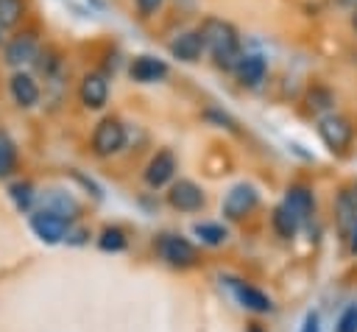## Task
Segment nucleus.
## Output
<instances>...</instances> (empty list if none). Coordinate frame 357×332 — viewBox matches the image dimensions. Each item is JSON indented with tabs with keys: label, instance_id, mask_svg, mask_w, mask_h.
<instances>
[{
	"label": "nucleus",
	"instance_id": "f257e3e1",
	"mask_svg": "<svg viewBox=\"0 0 357 332\" xmlns=\"http://www.w3.org/2000/svg\"><path fill=\"white\" fill-rule=\"evenodd\" d=\"M201 28V36H204V45H206V53L212 56L215 67L231 73L243 56V39H240V31L223 20V17H204V22L198 25Z\"/></svg>",
	"mask_w": 357,
	"mask_h": 332
},
{
	"label": "nucleus",
	"instance_id": "f03ea898",
	"mask_svg": "<svg viewBox=\"0 0 357 332\" xmlns=\"http://www.w3.org/2000/svg\"><path fill=\"white\" fill-rule=\"evenodd\" d=\"M318 137L329 151H346L351 145L354 137V126L349 123V117L337 114V112H326L318 120Z\"/></svg>",
	"mask_w": 357,
	"mask_h": 332
},
{
	"label": "nucleus",
	"instance_id": "7ed1b4c3",
	"mask_svg": "<svg viewBox=\"0 0 357 332\" xmlns=\"http://www.w3.org/2000/svg\"><path fill=\"white\" fill-rule=\"evenodd\" d=\"M126 145V126L117 117H103L92 131L95 156H112Z\"/></svg>",
	"mask_w": 357,
	"mask_h": 332
},
{
	"label": "nucleus",
	"instance_id": "20e7f679",
	"mask_svg": "<svg viewBox=\"0 0 357 332\" xmlns=\"http://www.w3.org/2000/svg\"><path fill=\"white\" fill-rule=\"evenodd\" d=\"M156 248H159L162 259L167 265H173V268H190L198 259L195 246L187 237H181V234H162L159 243H156Z\"/></svg>",
	"mask_w": 357,
	"mask_h": 332
},
{
	"label": "nucleus",
	"instance_id": "39448f33",
	"mask_svg": "<svg viewBox=\"0 0 357 332\" xmlns=\"http://www.w3.org/2000/svg\"><path fill=\"white\" fill-rule=\"evenodd\" d=\"M39 47H42V45H39L36 33L22 31V33H17V36H11V39L6 42V47H3V59H6V64H8V67L22 70L25 64H33V59H36Z\"/></svg>",
	"mask_w": 357,
	"mask_h": 332
},
{
	"label": "nucleus",
	"instance_id": "423d86ee",
	"mask_svg": "<svg viewBox=\"0 0 357 332\" xmlns=\"http://www.w3.org/2000/svg\"><path fill=\"white\" fill-rule=\"evenodd\" d=\"M257 204H259L257 187L243 181V184H234V187L226 193V198H223V215H226L229 220H240V218L251 215Z\"/></svg>",
	"mask_w": 357,
	"mask_h": 332
},
{
	"label": "nucleus",
	"instance_id": "0eeeda50",
	"mask_svg": "<svg viewBox=\"0 0 357 332\" xmlns=\"http://www.w3.org/2000/svg\"><path fill=\"white\" fill-rule=\"evenodd\" d=\"M170 56L184 61V64H195L201 61V56L206 53V45H204V36H201V28H187L181 33L173 36V42L167 45Z\"/></svg>",
	"mask_w": 357,
	"mask_h": 332
},
{
	"label": "nucleus",
	"instance_id": "6e6552de",
	"mask_svg": "<svg viewBox=\"0 0 357 332\" xmlns=\"http://www.w3.org/2000/svg\"><path fill=\"white\" fill-rule=\"evenodd\" d=\"M167 73H170V64H167L165 59L153 56V53H139V56H134L131 64H128V75H131V81H137V84H156V81H165Z\"/></svg>",
	"mask_w": 357,
	"mask_h": 332
},
{
	"label": "nucleus",
	"instance_id": "1a4fd4ad",
	"mask_svg": "<svg viewBox=\"0 0 357 332\" xmlns=\"http://www.w3.org/2000/svg\"><path fill=\"white\" fill-rule=\"evenodd\" d=\"M167 204L178 212H198L204 206V190L190 179H178V181L170 184Z\"/></svg>",
	"mask_w": 357,
	"mask_h": 332
},
{
	"label": "nucleus",
	"instance_id": "9d476101",
	"mask_svg": "<svg viewBox=\"0 0 357 332\" xmlns=\"http://www.w3.org/2000/svg\"><path fill=\"white\" fill-rule=\"evenodd\" d=\"M231 73H234V78H237L240 86L257 89V86H262V81L268 75V61L259 53H243L240 61H237V67Z\"/></svg>",
	"mask_w": 357,
	"mask_h": 332
},
{
	"label": "nucleus",
	"instance_id": "9b49d317",
	"mask_svg": "<svg viewBox=\"0 0 357 332\" xmlns=\"http://www.w3.org/2000/svg\"><path fill=\"white\" fill-rule=\"evenodd\" d=\"M78 98H81V103L86 106V109H92V112H98V109H103L106 103H109V78L103 75V73H86L84 78H81V86H78Z\"/></svg>",
	"mask_w": 357,
	"mask_h": 332
},
{
	"label": "nucleus",
	"instance_id": "f8f14e48",
	"mask_svg": "<svg viewBox=\"0 0 357 332\" xmlns=\"http://www.w3.org/2000/svg\"><path fill=\"white\" fill-rule=\"evenodd\" d=\"M8 92H11V100L20 106V109H31L39 103L42 98V89H39V81L25 73V70H17L11 78H8Z\"/></svg>",
	"mask_w": 357,
	"mask_h": 332
},
{
	"label": "nucleus",
	"instance_id": "ddd939ff",
	"mask_svg": "<svg viewBox=\"0 0 357 332\" xmlns=\"http://www.w3.org/2000/svg\"><path fill=\"white\" fill-rule=\"evenodd\" d=\"M31 229L39 240L45 243H59L67 232V218L53 212V209H42V212H33L31 215Z\"/></svg>",
	"mask_w": 357,
	"mask_h": 332
},
{
	"label": "nucleus",
	"instance_id": "4468645a",
	"mask_svg": "<svg viewBox=\"0 0 357 332\" xmlns=\"http://www.w3.org/2000/svg\"><path fill=\"white\" fill-rule=\"evenodd\" d=\"M173 176H176V156H173V151H167V148L165 151H156L153 159L145 167V184L153 187V190H159V187L170 184Z\"/></svg>",
	"mask_w": 357,
	"mask_h": 332
},
{
	"label": "nucleus",
	"instance_id": "2eb2a0df",
	"mask_svg": "<svg viewBox=\"0 0 357 332\" xmlns=\"http://www.w3.org/2000/svg\"><path fill=\"white\" fill-rule=\"evenodd\" d=\"M234 296L237 301L251 310V312H271L273 310V301L268 293H262L259 287H251V285H234Z\"/></svg>",
	"mask_w": 357,
	"mask_h": 332
},
{
	"label": "nucleus",
	"instance_id": "dca6fc26",
	"mask_svg": "<svg viewBox=\"0 0 357 332\" xmlns=\"http://www.w3.org/2000/svg\"><path fill=\"white\" fill-rule=\"evenodd\" d=\"M271 223H273V232L279 234V237H284V240H290V237H296V232H298V226H301V218L282 201L276 209H273V218H271Z\"/></svg>",
	"mask_w": 357,
	"mask_h": 332
},
{
	"label": "nucleus",
	"instance_id": "f3484780",
	"mask_svg": "<svg viewBox=\"0 0 357 332\" xmlns=\"http://www.w3.org/2000/svg\"><path fill=\"white\" fill-rule=\"evenodd\" d=\"M284 204L304 220L310 212H312V206H315V198H312V190H307V187H301V184H293V187H287V195H284Z\"/></svg>",
	"mask_w": 357,
	"mask_h": 332
},
{
	"label": "nucleus",
	"instance_id": "a211bd4d",
	"mask_svg": "<svg viewBox=\"0 0 357 332\" xmlns=\"http://www.w3.org/2000/svg\"><path fill=\"white\" fill-rule=\"evenodd\" d=\"M25 0H0V28L8 31V28H17L25 17Z\"/></svg>",
	"mask_w": 357,
	"mask_h": 332
},
{
	"label": "nucleus",
	"instance_id": "6ab92c4d",
	"mask_svg": "<svg viewBox=\"0 0 357 332\" xmlns=\"http://www.w3.org/2000/svg\"><path fill=\"white\" fill-rule=\"evenodd\" d=\"M17 167V142L8 137V131L0 128V179H6Z\"/></svg>",
	"mask_w": 357,
	"mask_h": 332
},
{
	"label": "nucleus",
	"instance_id": "aec40b11",
	"mask_svg": "<svg viewBox=\"0 0 357 332\" xmlns=\"http://www.w3.org/2000/svg\"><path fill=\"white\" fill-rule=\"evenodd\" d=\"M192 232H195V237L204 243V246H223L226 243V237H229V232L220 226V223H195L192 226Z\"/></svg>",
	"mask_w": 357,
	"mask_h": 332
},
{
	"label": "nucleus",
	"instance_id": "412c9836",
	"mask_svg": "<svg viewBox=\"0 0 357 332\" xmlns=\"http://www.w3.org/2000/svg\"><path fill=\"white\" fill-rule=\"evenodd\" d=\"M33 67H36L45 78H56L59 70H61V59H59L56 50H50V47H39V53H36V59H33Z\"/></svg>",
	"mask_w": 357,
	"mask_h": 332
},
{
	"label": "nucleus",
	"instance_id": "4be33fe9",
	"mask_svg": "<svg viewBox=\"0 0 357 332\" xmlns=\"http://www.w3.org/2000/svg\"><path fill=\"white\" fill-rule=\"evenodd\" d=\"M307 106H310L312 112H329V109L335 106V92H332L329 86H324V84H315V86L307 92Z\"/></svg>",
	"mask_w": 357,
	"mask_h": 332
},
{
	"label": "nucleus",
	"instance_id": "5701e85b",
	"mask_svg": "<svg viewBox=\"0 0 357 332\" xmlns=\"http://www.w3.org/2000/svg\"><path fill=\"white\" fill-rule=\"evenodd\" d=\"M126 234L120 232V229H103L100 232V237H98V246L103 248V251H123L126 248Z\"/></svg>",
	"mask_w": 357,
	"mask_h": 332
},
{
	"label": "nucleus",
	"instance_id": "b1692460",
	"mask_svg": "<svg viewBox=\"0 0 357 332\" xmlns=\"http://www.w3.org/2000/svg\"><path fill=\"white\" fill-rule=\"evenodd\" d=\"M11 198H14V204L20 206V209H28L31 206V201H33V193H31V184H11Z\"/></svg>",
	"mask_w": 357,
	"mask_h": 332
},
{
	"label": "nucleus",
	"instance_id": "393cba45",
	"mask_svg": "<svg viewBox=\"0 0 357 332\" xmlns=\"http://www.w3.org/2000/svg\"><path fill=\"white\" fill-rule=\"evenodd\" d=\"M162 6H165V0H134V8H137V17L139 20L156 17L162 11Z\"/></svg>",
	"mask_w": 357,
	"mask_h": 332
},
{
	"label": "nucleus",
	"instance_id": "a878e982",
	"mask_svg": "<svg viewBox=\"0 0 357 332\" xmlns=\"http://www.w3.org/2000/svg\"><path fill=\"white\" fill-rule=\"evenodd\" d=\"M335 332H357V304H351V307L343 310V315L337 318Z\"/></svg>",
	"mask_w": 357,
	"mask_h": 332
},
{
	"label": "nucleus",
	"instance_id": "bb28decb",
	"mask_svg": "<svg viewBox=\"0 0 357 332\" xmlns=\"http://www.w3.org/2000/svg\"><path fill=\"white\" fill-rule=\"evenodd\" d=\"M206 117H209V120H215L220 128H231V131H237V123H234L226 112H220V109H206Z\"/></svg>",
	"mask_w": 357,
	"mask_h": 332
},
{
	"label": "nucleus",
	"instance_id": "cd10ccee",
	"mask_svg": "<svg viewBox=\"0 0 357 332\" xmlns=\"http://www.w3.org/2000/svg\"><path fill=\"white\" fill-rule=\"evenodd\" d=\"M301 332H321V326H318V315H315V312H310V315L304 318Z\"/></svg>",
	"mask_w": 357,
	"mask_h": 332
},
{
	"label": "nucleus",
	"instance_id": "c85d7f7f",
	"mask_svg": "<svg viewBox=\"0 0 357 332\" xmlns=\"http://www.w3.org/2000/svg\"><path fill=\"white\" fill-rule=\"evenodd\" d=\"M349 248H351V254H357V220H354V226L349 232Z\"/></svg>",
	"mask_w": 357,
	"mask_h": 332
},
{
	"label": "nucleus",
	"instance_id": "c756f323",
	"mask_svg": "<svg viewBox=\"0 0 357 332\" xmlns=\"http://www.w3.org/2000/svg\"><path fill=\"white\" fill-rule=\"evenodd\" d=\"M351 28L357 31V3H354V8H351Z\"/></svg>",
	"mask_w": 357,
	"mask_h": 332
},
{
	"label": "nucleus",
	"instance_id": "7c9ffc66",
	"mask_svg": "<svg viewBox=\"0 0 357 332\" xmlns=\"http://www.w3.org/2000/svg\"><path fill=\"white\" fill-rule=\"evenodd\" d=\"M89 6H95V8H103V0H86Z\"/></svg>",
	"mask_w": 357,
	"mask_h": 332
},
{
	"label": "nucleus",
	"instance_id": "2f4dec72",
	"mask_svg": "<svg viewBox=\"0 0 357 332\" xmlns=\"http://www.w3.org/2000/svg\"><path fill=\"white\" fill-rule=\"evenodd\" d=\"M248 332H265V329H259V326H251V329H248Z\"/></svg>",
	"mask_w": 357,
	"mask_h": 332
},
{
	"label": "nucleus",
	"instance_id": "473e14b6",
	"mask_svg": "<svg viewBox=\"0 0 357 332\" xmlns=\"http://www.w3.org/2000/svg\"><path fill=\"white\" fill-rule=\"evenodd\" d=\"M0 45H3V28H0Z\"/></svg>",
	"mask_w": 357,
	"mask_h": 332
},
{
	"label": "nucleus",
	"instance_id": "72a5a7b5",
	"mask_svg": "<svg viewBox=\"0 0 357 332\" xmlns=\"http://www.w3.org/2000/svg\"><path fill=\"white\" fill-rule=\"evenodd\" d=\"M354 3H357V0H354Z\"/></svg>",
	"mask_w": 357,
	"mask_h": 332
}]
</instances>
